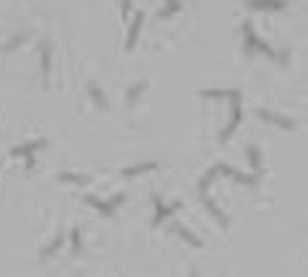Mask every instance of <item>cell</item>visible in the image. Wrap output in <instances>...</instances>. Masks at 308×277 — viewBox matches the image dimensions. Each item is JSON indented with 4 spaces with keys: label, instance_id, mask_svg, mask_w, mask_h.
Listing matches in <instances>:
<instances>
[{
    "label": "cell",
    "instance_id": "3",
    "mask_svg": "<svg viewBox=\"0 0 308 277\" xmlns=\"http://www.w3.org/2000/svg\"><path fill=\"white\" fill-rule=\"evenodd\" d=\"M42 78L44 83H49V73H52V49H49V42H42Z\"/></svg>",
    "mask_w": 308,
    "mask_h": 277
},
{
    "label": "cell",
    "instance_id": "20",
    "mask_svg": "<svg viewBox=\"0 0 308 277\" xmlns=\"http://www.w3.org/2000/svg\"><path fill=\"white\" fill-rule=\"evenodd\" d=\"M70 244H73V251H80V231L78 228L70 231Z\"/></svg>",
    "mask_w": 308,
    "mask_h": 277
},
{
    "label": "cell",
    "instance_id": "15",
    "mask_svg": "<svg viewBox=\"0 0 308 277\" xmlns=\"http://www.w3.org/2000/svg\"><path fill=\"white\" fill-rule=\"evenodd\" d=\"M26 42V31H21V34H16V36H11L8 42L3 44V52H13V49H18L21 44Z\"/></svg>",
    "mask_w": 308,
    "mask_h": 277
},
{
    "label": "cell",
    "instance_id": "4",
    "mask_svg": "<svg viewBox=\"0 0 308 277\" xmlns=\"http://www.w3.org/2000/svg\"><path fill=\"white\" fill-rule=\"evenodd\" d=\"M153 202H155V218H153V226H158V223H163V220H166L169 215H171V213H174L176 207H179V205H163V202H161V197H153Z\"/></svg>",
    "mask_w": 308,
    "mask_h": 277
},
{
    "label": "cell",
    "instance_id": "17",
    "mask_svg": "<svg viewBox=\"0 0 308 277\" xmlns=\"http://www.w3.org/2000/svg\"><path fill=\"white\" fill-rule=\"evenodd\" d=\"M145 86H148L145 80H140V83H135V86H130V88H127V101L132 104V101L138 99V96H140L142 91H145Z\"/></svg>",
    "mask_w": 308,
    "mask_h": 277
},
{
    "label": "cell",
    "instance_id": "10",
    "mask_svg": "<svg viewBox=\"0 0 308 277\" xmlns=\"http://www.w3.org/2000/svg\"><path fill=\"white\" fill-rule=\"evenodd\" d=\"M259 119H267V122H272V124H280V127H285V130H290V127H293V122H290L288 117L272 114V111H267V109H262V111H259Z\"/></svg>",
    "mask_w": 308,
    "mask_h": 277
},
{
    "label": "cell",
    "instance_id": "23",
    "mask_svg": "<svg viewBox=\"0 0 308 277\" xmlns=\"http://www.w3.org/2000/svg\"><path fill=\"white\" fill-rule=\"evenodd\" d=\"M189 277H197V272H192V275H189Z\"/></svg>",
    "mask_w": 308,
    "mask_h": 277
},
{
    "label": "cell",
    "instance_id": "8",
    "mask_svg": "<svg viewBox=\"0 0 308 277\" xmlns=\"http://www.w3.org/2000/svg\"><path fill=\"white\" fill-rule=\"evenodd\" d=\"M174 233H179V236H182V238H184V241L189 244V246H194V249H200V246H202V241H200V238L194 236V233H192V231L186 228V226H182V223H176V226H174Z\"/></svg>",
    "mask_w": 308,
    "mask_h": 277
},
{
    "label": "cell",
    "instance_id": "2",
    "mask_svg": "<svg viewBox=\"0 0 308 277\" xmlns=\"http://www.w3.org/2000/svg\"><path fill=\"white\" fill-rule=\"evenodd\" d=\"M246 5H249L251 11H282L285 0H246Z\"/></svg>",
    "mask_w": 308,
    "mask_h": 277
},
{
    "label": "cell",
    "instance_id": "24",
    "mask_svg": "<svg viewBox=\"0 0 308 277\" xmlns=\"http://www.w3.org/2000/svg\"><path fill=\"white\" fill-rule=\"evenodd\" d=\"M169 3H174V0H166V5H169Z\"/></svg>",
    "mask_w": 308,
    "mask_h": 277
},
{
    "label": "cell",
    "instance_id": "1",
    "mask_svg": "<svg viewBox=\"0 0 308 277\" xmlns=\"http://www.w3.org/2000/svg\"><path fill=\"white\" fill-rule=\"evenodd\" d=\"M44 145H47V143H44V140L39 138V140H31V143L16 145V148H13V151H11V155H13V158H21V155H26V158H29V155H34L36 151H42Z\"/></svg>",
    "mask_w": 308,
    "mask_h": 277
},
{
    "label": "cell",
    "instance_id": "6",
    "mask_svg": "<svg viewBox=\"0 0 308 277\" xmlns=\"http://www.w3.org/2000/svg\"><path fill=\"white\" fill-rule=\"evenodd\" d=\"M86 205H91V207H96L101 215H114V205L111 202H104V200H99V197H93V194H86Z\"/></svg>",
    "mask_w": 308,
    "mask_h": 277
},
{
    "label": "cell",
    "instance_id": "19",
    "mask_svg": "<svg viewBox=\"0 0 308 277\" xmlns=\"http://www.w3.org/2000/svg\"><path fill=\"white\" fill-rule=\"evenodd\" d=\"M246 153H249V161H251V169L254 171H259V151H257V148H249V151H246Z\"/></svg>",
    "mask_w": 308,
    "mask_h": 277
},
{
    "label": "cell",
    "instance_id": "5",
    "mask_svg": "<svg viewBox=\"0 0 308 277\" xmlns=\"http://www.w3.org/2000/svg\"><path fill=\"white\" fill-rule=\"evenodd\" d=\"M215 171H217V174H228L231 179H236V182H241V184H254V182H257L254 176H246V174H241V171H236V169L225 166V163H220V166H215Z\"/></svg>",
    "mask_w": 308,
    "mask_h": 277
},
{
    "label": "cell",
    "instance_id": "22",
    "mask_svg": "<svg viewBox=\"0 0 308 277\" xmlns=\"http://www.w3.org/2000/svg\"><path fill=\"white\" fill-rule=\"evenodd\" d=\"M130 5H132V0H122V16L130 13Z\"/></svg>",
    "mask_w": 308,
    "mask_h": 277
},
{
    "label": "cell",
    "instance_id": "12",
    "mask_svg": "<svg viewBox=\"0 0 308 277\" xmlns=\"http://www.w3.org/2000/svg\"><path fill=\"white\" fill-rule=\"evenodd\" d=\"M62 241H65L62 236H55V238H52V241H49V244H47V246H44V249L39 251V257H42V259H49L52 254H55V251L60 249V246H62Z\"/></svg>",
    "mask_w": 308,
    "mask_h": 277
},
{
    "label": "cell",
    "instance_id": "18",
    "mask_svg": "<svg viewBox=\"0 0 308 277\" xmlns=\"http://www.w3.org/2000/svg\"><path fill=\"white\" fill-rule=\"evenodd\" d=\"M176 11H182V3H179V0H174V3H169L166 8L161 11V18H166V16H171V13H176Z\"/></svg>",
    "mask_w": 308,
    "mask_h": 277
},
{
    "label": "cell",
    "instance_id": "7",
    "mask_svg": "<svg viewBox=\"0 0 308 277\" xmlns=\"http://www.w3.org/2000/svg\"><path fill=\"white\" fill-rule=\"evenodd\" d=\"M140 29H142V13H138V16L132 18V24H130V31H127V49H135V42H138V36H140Z\"/></svg>",
    "mask_w": 308,
    "mask_h": 277
},
{
    "label": "cell",
    "instance_id": "16",
    "mask_svg": "<svg viewBox=\"0 0 308 277\" xmlns=\"http://www.w3.org/2000/svg\"><path fill=\"white\" fill-rule=\"evenodd\" d=\"M60 179L67 184H88V176H80V174H70V171H62L60 174Z\"/></svg>",
    "mask_w": 308,
    "mask_h": 277
},
{
    "label": "cell",
    "instance_id": "14",
    "mask_svg": "<svg viewBox=\"0 0 308 277\" xmlns=\"http://www.w3.org/2000/svg\"><path fill=\"white\" fill-rule=\"evenodd\" d=\"M153 169H155V163H153V161H148V163H138V166L124 169V176H138V174H145V171H153Z\"/></svg>",
    "mask_w": 308,
    "mask_h": 277
},
{
    "label": "cell",
    "instance_id": "13",
    "mask_svg": "<svg viewBox=\"0 0 308 277\" xmlns=\"http://www.w3.org/2000/svg\"><path fill=\"white\" fill-rule=\"evenodd\" d=\"M241 31H244V39H246V49H257V44H259V39L254 36V29H251V24H244L241 26Z\"/></svg>",
    "mask_w": 308,
    "mask_h": 277
},
{
    "label": "cell",
    "instance_id": "11",
    "mask_svg": "<svg viewBox=\"0 0 308 277\" xmlns=\"http://www.w3.org/2000/svg\"><path fill=\"white\" fill-rule=\"evenodd\" d=\"M88 96H91V101H93L99 109H107V107H109L107 96H104V91H101V88L96 86V83H91V86H88Z\"/></svg>",
    "mask_w": 308,
    "mask_h": 277
},
{
    "label": "cell",
    "instance_id": "9",
    "mask_svg": "<svg viewBox=\"0 0 308 277\" xmlns=\"http://www.w3.org/2000/svg\"><path fill=\"white\" fill-rule=\"evenodd\" d=\"M200 197H202V200H205V207H207V210H210V213H213V218H215L217 223H220V226H228V218H225V213L220 210V207H217V205H215V202H213V200H210V197H207V194H200Z\"/></svg>",
    "mask_w": 308,
    "mask_h": 277
},
{
    "label": "cell",
    "instance_id": "21",
    "mask_svg": "<svg viewBox=\"0 0 308 277\" xmlns=\"http://www.w3.org/2000/svg\"><path fill=\"white\" fill-rule=\"evenodd\" d=\"M109 202H111V205H114V207H119V205H122V202H124V194H114V197H111Z\"/></svg>",
    "mask_w": 308,
    "mask_h": 277
}]
</instances>
